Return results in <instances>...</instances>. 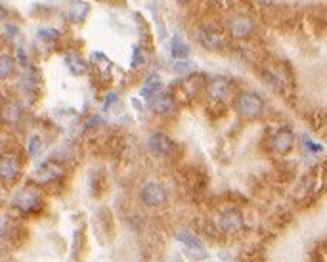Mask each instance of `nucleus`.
<instances>
[{
    "instance_id": "obj_21",
    "label": "nucleus",
    "mask_w": 327,
    "mask_h": 262,
    "mask_svg": "<svg viewBox=\"0 0 327 262\" xmlns=\"http://www.w3.org/2000/svg\"><path fill=\"white\" fill-rule=\"evenodd\" d=\"M2 31H4L6 36H10V38H17V36H19V27L14 25V23H4V25H2Z\"/></svg>"
},
{
    "instance_id": "obj_18",
    "label": "nucleus",
    "mask_w": 327,
    "mask_h": 262,
    "mask_svg": "<svg viewBox=\"0 0 327 262\" xmlns=\"http://www.w3.org/2000/svg\"><path fill=\"white\" fill-rule=\"evenodd\" d=\"M14 58L8 56V54H2L0 58V73H2V79H8L10 75H14Z\"/></svg>"
},
{
    "instance_id": "obj_16",
    "label": "nucleus",
    "mask_w": 327,
    "mask_h": 262,
    "mask_svg": "<svg viewBox=\"0 0 327 262\" xmlns=\"http://www.w3.org/2000/svg\"><path fill=\"white\" fill-rule=\"evenodd\" d=\"M65 66L69 67V71H71L73 75H77V77H81V75H84V73L88 71V64H86L79 54H67Z\"/></svg>"
},
{
    "instance_id": "obj_7",
    "label": "nucleus",
    "mask_w": 327,
    "mask_h": 262,
    "mask_svg": "<svg viewBox=\"0 0 327 262\" xmlns=\"http://www.w3.org/2000/svg\"><path fill=\"white\" fill-rule=\"evenodd\" d=\"M199 42L207 50H220L224 46V34L213 25H203L199 29Z\"/></svg>"
},
{
    "instance_id": "obj_8",
    "label": "nucleus",
    "mask_w": 327,
    "mask_h": 262,
    "mask_svg": "<svg viewBox=\"0 0 327 262\" xmlns=\"http://www.w3.org/2000/svg\"><path fill=\"white\" fill-rule=\"evenodd\" d=\"M245 226V220H243V214L235 209H229L224 214H220L218 218V228L222 229L224 233H239Z\"/></svg>"
},
{
    "instance_id": "obj_9",
    "label": "nucleus",
    "mask_w": 327,
    "mask_h": 262,
    "mask_svg": "<svg viewBox=\"0 0 327 262\" xmlns=\"http://www.w3.org/2000/svg\"><path fill=\"white\" fill-rule=\"evenodd\" d=\"M228 31L235 38L249 36L255 31V21L251 17H247V16H233L228 23Z\"/></svg>"
},
{
    "instance_id": "obj_22",
    "label": "nucleus",
    "mask_w": 327,
    "mask_h": 262,
    "mask_svg": "<svg viewBox=\"0 0 327 262\" xmlns=\"http://www.w3.org/2000/svg\"><path fill=\"white\" fill-rule=\"evenodd\" d=\"M142 66H144L142 48H140V46H134V52H132V67H142Z\"/></svg>"
},
{
    "instance_id": "obj_3",
    "label": "nucleus",
    "mask_w": 327,
    "mask_h": 262,
    "mask_svg": "<svg viewBox=\"0 0 327 262\" xmlns=\"http://www.w3.org/2000/svg\"><path fill=\"white\" fill-rule=\"evenodd\" d=\"M60 176H62V166L60 164L54 163V161H44V163H40L34 168L31 180L36 182L38 186H44V184H50V182L58 180Z\"/></svg>"
},
{
    "instance_id": "obj_15",
    "label": "nucleus",
    "mask_w": 327,
    "mask_h": 262,
    "mask_svg": "<svg viewBox=\"0 0 327 262\" xmlns=\"http://www.w3.org/2000/svg\"><path fill=\"white\" fill-rule=\"evenodd\" d=\"M170 54H172V58H176L178 62L186 60V58L190 56V46H188V42H184L182 36L174 34L172 40H170Z\"/></svg>"
},
{
    "instance_id": "obj_20",
    "label": "nucleus",
    "mask_w": 327,
    "mask_h": 262,
    "mask_svg": "<svg viewBox=\"0 0 327 262\" xmlns=\"http://www.w3.org/2000/svg\"><path fill=\"white\" fill-rule=\"evenodd\" d=\"M40 149V140L36 136H31L29 138V144H27V151H29V157H34Z\"/></svg>"
},
{
    "instance_id": "obj_19",
    "label": "nucleus",
    "mask_w": 327,
    "mask_h": 262,
    "mask_svg": "<svg viewBox=\"0 0 327 262\" xmlns=\"http://www.w3.org/2000/svg\"><path fill=\"white\" fill-rule=\"evenodd\" d=\"M60 33L56 29H40L38 31V40H44V42H56Z\"/></svg>"
},
{
    "instance_id": "obj_5",
    "label": "nucleus",
    "mask_w": 327,
    "mask_h": 262,
    "mask_svg": "<svg viewBox=\"0 0 327 262\" xmlns=\"http://www.w3.org/2000/svg\"><path fill=\"white\" fill-rule=\"evenodd\" d=\"M140 199L147 205V207H161L166 203V192L159 182H147L142 190H140Z\"/></svg>"
},
{
    "instance_id": "obj_10",
    "label": "nucleus",
    "mask_w": 327,
    "mask_h": 262,
    "mask_svg": "<svg viewBox=\"0 0 327 262\" xmlns=\"http://www.w3.org/2000/svg\"><path fill=\"white\" fill-rule=\"evenodd\" d=\"M294 144V134L289 129H279L272 138V149L279 155H285L291 151Z\"/></svg>"
},
{
    "instance_id": "obj_27",
    "label": "nucleus",
    "mask_w": 327,
    "mask_h": 262,
    "mask_svg": "<svg viewBox=\"0 0 327 262\" xmlns=\"http://www.w3.org/2000/svg\"><path fill=\"white\" fill-rule=\"evenodd\" d=\"M304 146H306L310 151H322V146H320V144H314V142H310L308 138H304Z\"/></svg>"
},
{
    "instance_id": "obj_17",
    "label": "nucleus",
    "mask_w": 327,
    "mask_h": 262,
    "mask_svg": "<svg viewBox=\"0 0 327 262\" xmlns=\"http://www.w3.org/2000/svg\"><path fill=\"white\" fill-rule=\"evenodd\" d=\"M176 239L182 241L188 249H201V247H203L201 239L197 237L194 231H190V229H180V231H176Z\"/></svg>"
},
{
    "instance_id": "obj_6",
    "label": "nucleus",
    "mask_w": 327,
    "mask_h": 262,
    "mask_svg": "<svg viewBox=\"0 0 327 262\" xmlns=\"http://www.w3.org/2000/svg\"><path fill=\"white\" fill-rule=\"evenodd\" d=\"M0 172H2V180H4L6 186L14 184L21 174V161L17 159V155L6 153L2 157V163H0Z\"/></svg>"
},
{
    "instance_id": "obj_2",
    "label": "nucleus",
    "mask_w": 327,
    "mask_h": 262,
    "mask_svg": "<svg viewBox=\"0 0 327 262\" xmlns=\"http://www.w3.org/2000/svg\"><path fill=\"white\" fill-rule=\"evenodd\" d=\"M235 109L241 117L245 119H259L264 115V109H266V103L264 99L255 94V92H241L237 98H235Z\"/></svg>"
},
{
    "instance_id": "obj_13",
    "label": "nucleus",
    "mask_w": 327,
    "mask_h": 262,
    "mask_svg": "<svg viewBox=\"0 0 327 262\" xmlns=\"http://www.w3.org/2000/svg\"><path fill=\"white\" fill-rule=\"evenodd\" d=\"M88 12H90V4H88V2H84V0H75V2H71L69 10H67V17H69V21H73V23H81V21L86 19Z\"/></svg>"
},
{
    "instance_id": "obj_11",
    "label": "nucleus",
    "mask_w": 327,
    "mask_h": 262,
    "mask_svg": "<svg viewBox=\"0 0 327 262\" xmlns=\"http://www.w3.org/2000/svg\"><path fill=\"white\" fill-rule=\"evenodd\" d=\"M147 144H149L151 153H153V155H157V157H166V155L172 151V147H174L172 140H170L166 134H163V132H155V134H151Z\"/></svg>"
},
{
    "instance_id": "obj_25",
    "label": "nucleus",
    "mask_w": 327,
    "mask_h": 262,
    "mask_svg": "<svg viewBox=\"0 0 327 262\" xmlns=\"http://www.w3.org/2000/svg\"><path fill=\"white\" fill-rule=\"evenodd\" d=\"M117 101H119V96H117L115 92H109L105 101H103V109H109V107H111L113 103H117Z\"/></svg>"
},
{
    "instance_id": "obj_1",
    "label": "nucleus",
    "mask_w": 327,
    "mask_h": 262,
    "mask_svg": "<svg viewBox=\"0 0 327 262\" xmlns=\"http://www.w3.org/2000/svg\"><path fill=\"white\" fill-rule=\"evenodd\" d=\"M10 207L14 211H17L19 214H36L42 211L44 201H42V194L34 188V186H23L19 190H16L12 197H10Z\"/></svg>"
},
{
    "instance_id": "obj_4",
    "label": "nucleus",
    "mask_w": 327,
    "mask_h": 262,
    "mask_svg": "<svg viewBox=\"0 0 327 262\" xmlns=\"http://www.w3.org/2000/svg\"><path fill=\"white\" fill-rule=\"evenodd\" d=\"M207 96L213 99V101H226L231 96V84L226 77H213L207 86Z\"/></svg>"
},
{
    "instance_id": "obj_23",
    "label": "nucleus",
    "mask_w": 327,
    "mask_h": 262,
    "mask_svg": "<svg viewBox=\"0 0 327 262\" xmlns=\"http://www.w3.org/2000/svg\"><path fill=\"white\" fill-rule=\"evenodd\" d=\"M192 69H194L192 64H190V62H186V60H182V62H178V64L174 66V71H176V73H182V75H184V73H188V71H192Z\"/></svg>"
},
{
    "instance_id": "obj_24",
    "label": "nucleus",
    "mask_w": 327,
    "mask_h": 262,
    "mask_svg": "<svg viewBox=\"0 0 327 262\" xmlns=\"http://www.w3.org/2000/svg\"><path fill=\"white\" fill-rule=\"evenodd\" d=\"M16 58H17V62H19V66L21 67L29 66V60H27V56H25V50H23V48H17V50H16Z\"/></svg>"
},
{
    "instance_id": "obj_28",
    "label": "nucleus",
    "mask_w": 327,
    "mask_h": 262,
    "mask_svg": "<svg viewBox=\"0 0 327 262\" xmlns=\"http://www.w3.org/2000/svg\"><path fill=\"white\" fill-rule=\"evenodd\" d=\"M176 2H180V4H182V2H192V0H176Z\"/></svg>"
},
{
    "instance_id": "obj_14",
    "label": "nucleus",
    "mask_w": 327,
    "mask_h": 262,
    "mask_svg": "<svg viewBox=\"0 0 327 262\" xmlns=\"http://www.w3.org/2000/svg\"><path fill=\"white\" fill-rule=\"evenodd\" d=\"M163 90V82H161V79H159V75L157 73H153V75H149L147 77V81H146V84L142 86V90H140V94H142V98H155L159 92Z\"/></svg>"
},
{
    "instance_id": "obj_26",
    "label": "nucleus",
    "mask_w": 327,
    "mask_h": 262,
    "mask_svg": "<svg viewBox=\"0 0 327 262\" xmlns=\"http://www.w3.org/2000/svg\"><path fill=\"white\" fill-rule=\"evenodd\" d=\"M99 125H105V123H103V119H101L99 115H94V117H90V119L86 121V127H88V129H90V127L94 129V127H99Z\"/></svg>"
},
{
    "instance_id": "obj_12",
    "label": "nucleus",
    "mask_w": 327,
    "mask_h": 262,
    "mask_svg": "<svg viewBox=\"0 0 327 262\" xmlns=\"http://www.w3.org/2000/svg\"><path fill=\"white\" fill-rule=\"evenodd\" d=\"M153 107H155V111H157L159 115H170V113H174V109H176V101H174L170 92L161 90V92L153 98Z\"/></svg>"
},
{
    "instance_id": "obj_29",
    "label": "nucleus",
    "mask_w": 327,
    "mask_h": 262,
    "mask_svg": "<svg viewBox=\"0 0 327 262\" xmlns=\"http://www.w3.org/2000/svg\"><path fill=\"white\" fill-rule=\"evenodd\" d=\"M326 134H327V131H326Z\"/></svg>"
}]
</instances>
